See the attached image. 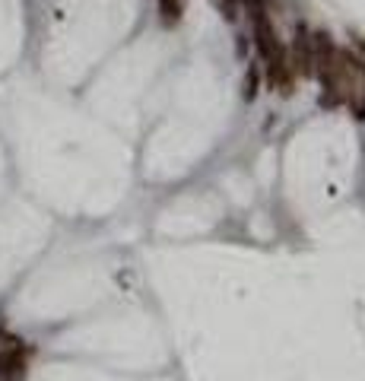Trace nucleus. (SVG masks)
Instances as JSON below:
<instances>
[{
	"label": "nucleus",
	"instance_id": "39448f33",
	"mask_svg": "<svg viewBox=\"0 0 365 381\" xmlns=\"http://www.w3.org/2000/svg\"><path fill=\"white\" fill-rule=\"evenodd\" d=\"M352 108H356V118H365V96H359L356 102H352Z\"/></svg>",
	"mask_w": 365,
	"mask_h": 381
},
{
	"label": "nucleus",
	"instance_id": "f03ea898",
	"mask_svg": "<svg viewBox=\"0 0 365 381\" xmlns=\"http://www.w3.org/2000/svg\"><path fill=\"white\" fill-rule=\"evenodd\" d=\"M26 375V359L16 350L0 353V381H20Z\"/></svg>",
	"mask_w": 365,
	"mask_h": 381
},
{
	"label": "nucleus",
	"instance_id": "f257e3e1",
	"mask_svg": "<svg viewBox=\"0 0 365 381\" xmlns=\"http://www.w3.org/2000/svg\"><path fill=\"white\" fill-rule=\"evenodd\" d=\"M292 70H299V76H315V61H311V38L305 29L296 32V42H292Z\"/></svg>",
	"mask_w": 365,
	"mask_h": 381
},
{
	"label": "nucleus",
	"instance_id": "7ed1b4c3",
	"mask_svg": "<svg viewBox=\"0 0 365 381\" xmlns=\"http://www.w3.org/2000/svg\"><path fill=\"white\" fill-rule=\"evenodd\" d=\"M241 96H245V102H251V99L257 96V67H248V76H245V89H241Z\"/></svg>",
	"mask_w": 365,
	"mask_h": 381
},
{
	"label": "nucleus",
	"instance_id": "20e7f679",
	"mask_svg": "<svg viewBox=\"0 0 365 381\" xmlns=\"http://www.w3.org/2000/svg\"><path fill=\"white\" fill-rule=\"evenodd\" d=\"M159 7H162V13H166L169 22H175L181 16V0H159Z\"/></svg>",
	"mask_w": 365,
	"mask_h": 381
}]
</instances>
